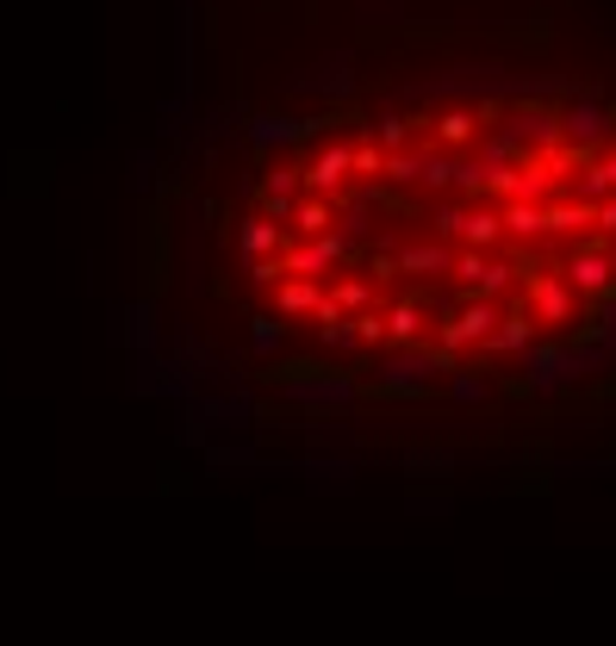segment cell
Listing matches in <instances>:
<instances>
[{
	"instance_id": "cell-1",
	"label": "cell",
	"mask_w": 616,
	"mask_h": 646,
	"mask_svg": "<svg viewBox=\"0 0 616 646\" xmlns=\"http://www.w3.org/2000/svg\"><path fill=\"white\" fill-rule=\"evenodd\" d=\"M206 292L293 399L511 411L616 373V100L411 94L250 125Z\"/></svg>"
}]
</instances>
